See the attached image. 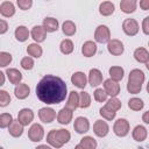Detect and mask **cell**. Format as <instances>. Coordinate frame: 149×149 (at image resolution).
Returning a JSON list of instances; mask_svg holds the SVG:
<instances>
[{
	"label": "cell",
	"instance_id": "cell-9",
	"mask_svg": "<svg viewBox=\"0 0 149 149\" xmlns=\"http://www.w3.org/2000/svg\"><path fill=\"white\" fill-rule=\"evenodd\" d=\"M107 50L113 56H120L123 52L125 47H123V44H122V42L120 40L113 38V40H109L108 41V43H107Z\"/></svg>",
	"mask_w": 149,
	"mask_h": 149
},
{
	"label": "cell",
	"instance_id": "cell-50",
	"mask_svg": "<svg viewBox=\"0 0 149 149\" xmlns=\"http://www.w3.org/2000/svg\"><path fill=\"white\" fill-rule=\"evenodd\" d=\"M35 149H52V148L49 147V146H47V144H40V146H37Z\"/></svg>",
	"mask_w": 149,
	"mask_h": 149
},
{
	"label": "cell",
	"instance_id": "cell-14",
	"mask_svg": "<svg viewBox=\"0 0 149 149\" xmlns=\"http://www.w3.org/2000/svg\"><path fill=\"white\" fill-rule=\"evenodd\" d=\"M72 116H73V112L66 107H63L57 114V121L61 125H68L72 120Z\"/></svg>",
	"mask_w": 149,
	"mask_h": 149
},
{
	"label": "cell",
	"instance_id": "cell-10",
	"mask_svg": "<svg viewBox=\"0 0 149 149\" xmlns=\"http://www.w3.org/2000/svg\"><path fill=\"white\" fill-rule=\"evenodd\" d=\"M38 118L42 122L44 123H50L55 120L56 118V112L55 109L50 108V107H43L38 111Z\"/></svg>",
	"mask_w": 149,
	"mask_h": 149
},
{
	"label": "cell",
	"instance_id": "cell-38",
	"mask_svg": "<svg viewBox=\"0 0 149 149\" xmlns=\"http://www.w3.org/2000/svg\"><path fill=\"white\" fill-rule=\"evenodd\" d=\"M13 121V116L9 113L0 114V128H7Z\"/></svg>",
	"mask_w": 149,
	"mask_h": 149
},
{
	"label": "cell",
	"instance_id": "cell-36",
	"mask_svg": "<svg viewBox=\"0 0 149 149\" xmlns=\"http://www.w3.org/2000/svg\"><path fill=\"white\" fill-rule=\"evenodd\" d=\"M80 144L85 149H95L97 148V141L92 136H84L80 140Z\"/></svg>",
	"mask_w": 149,
	"mask_h": 149
},
{
	"label": "cell",
	"instance_id": "cell-43",
	"mask_svg": "<svg viewBox=\"0 0 149 149\" xmlns=\"http://www.w3.org/2000/svg\"><path fill=\"white\" fill-rule=\"evenodd\" d=\"M93 95H94V99H95L98 102H104V101H106V99H107V94L105 93V91H104L102 88H97V90L94 91Z\"/></svg>",
	"mask_w": 149,
	"mask_h": 149
},
{
	"label": "cell",
	"instance_id": "cell-17",
	"mask_svg": "<svg viewBox=\"0 0 149 149\" xmlns=\"http://www.w3.org/2000/svg\"><path fill=\"white\" fill-rule=\"evenodd\" d=\"M0 14L5 17H12L15 14V7L12 1H3L0 5Z\"/></svg>",
	"mask_w": 149,
	"mask_h": 149
},
{
	"label": "cell",
	"instance_id": "cell-35",
	"mask_svg": "<svg viewBox=\"0 0 149 149\" xmlns=\"http://www.w3.org/2000/svg\"><path fill=\"white\" fill-rule=\"evenodd\" d=\"M143 106H144V102L140 98H132L128 101V107L133 111H141L143 108Z\"/></svg>",
	"mask_w": 149,
	"mask_h": 149
},
{
	"label": "cell",
	"instance_id": "cell-22",
	"mask_svg": "<svg viewBox=\"0 0 149 149\" xmlns=\"http://www.w3.org/2000/svg\"><path fill=\"white\" fill-rule=\"evenodd\" d=\"M8 133L13 136V137H19L22 135L23 133V126L17 121V120H13L12 123L8 126Z\"/></svg>",
	"mask_w": 149,
	"mask_h": 149
},
{
	"label": "cell",
	"instance_id": "cell-16",
	"mask_svg": "<svg viewBox=\"0 0 149 149\" xmlns=\"http://www.w3.org/2000/svg\"><path fill=\"white\" fill-rule=\"evenodd\" d=\"M88 83L91 86H98L102 83V73L98 69H91L88 73Z\"/></svg>",
	"mask_w": 149,
	"mask_h": 149
},
{
	"label": "cell",
	"instance_id": "cell-49",
	"mask_svg": "<svg viewBox=\"0 0 149 149\" xmlns=\"http://www.w3.org/2000/svg\"><path fill=\"white\" fill-rule=\"evenodd\" d=\"M5 84V73L0 71V86H2Z\"/></svg>",
	"mask_w": 149,
	"mask_h": 149
},
{
	"label": "cell",
	"instance_id": "cell-26",
	"mask_svg": "<svg viewBox=\"0 0 149 149\" xmlns=\"http://www.w3.org/2000/svg\"><path fill=\"white\" fill-rule=\"evenodd\" d=\"M114 9H115V6L111 1H104L99 5V13L104 16L112 15L114 13Z\"/></svg>",
	"mask_w": 149,
	"mask_h": 149
},
{
	"label": "cell",
	"instance_id": "cell-3",
	"mask_svg": "<svg viewBox=\"0 0 149 149\" xmlns=\"http://www.w3.org/2000/svg\"><path fill=\"white\" fill-rule=\"evenodd\" d=\"M144 81V73L140 69H134L129 72L127 90L132 94H137L142 90V84Z\"/></svg>",
	"mask_w": 149,
	"mask_h": 149
},
{
	"label": "cell",
	"instance_id": "cell-6",
	"mask_svg": "<svg viewBox=\"0 0 149 149\" xmlns=\"http://www.w3.org/2000/svg\"><path fill=\"white\" fill-rule=\"evenodd\" d=\"M129 122L126 120V119H118L115 122H114V126H113V132L115 133V135L122 137V136H126L128 133H129Z\"/></svg>",
	"mask_w": 149,
	"mask_h": 149
},
{
	"label": "cell",
	"instance_id": "cell-45",
	"mask_svg": "<svg viewBox=\"0 0 149 149\" xmlns=\"http://www.w3.org/2000/svg\"><path fill=\"white\" fill-rule=\"evenodd\" d=\"M142 30L146 35L149 34V16H146L143 19V22H142Z\"/></svg>",
	"mask_w": 149,
	"mask_h": 149
},
{
	"label": "cell",
	"instance_id": "cell-20",
	"mask_svg": "<svg viewBox=\"0 0 149 149\" xmlns=\"http://www.w3.org/2000/svg\"><path fill=\"white\" fill-rule=\"evenodd\" d=\"M97 52V44L93 41H86L81 47V54L85 57H92Z\"/></svg>",
	"mask_w": 149,
	"mask_h": 149
},
{
	"label": "cell",
	"instance_id": "cell-12",
	"mask_svg": "<svg viewBox=\"0 0 149 149\" xmlns=\"http://www.w3.org/2000/svg\"><path fill=\"white\" fill-rule=\"evenodd\" d=\"M73 128L74 130L78 133V134H84L86 132H88L90 129V122L84 116H78L74 120V123H73Z\"/></svg>",
	"mask_w": 149,
	"mask_h": 149
},
{
	"label": "cell",
	"instance_id": "cell-11",
	"mask_svg": "<svg viewBox=\"0 0 149 149\" xmlns=\"http://www.w3.org/2000/svg\"><path fill=\"white\" fill-rule=\"evenodd\" d=\"M34 119V112L30 108H22L17 114V121L24 127L28 126Z\"/></svg>",
	"mask_w": 149,
	"mask_h": 149
},
{
	"label": "cell",
	"instance_id": "cell-41",
	"mask_svg": "<svg viewBox=\"0 0 149 149\" xmlns=\"http://www.w3.org/2000/svg\"><path fill=\"white\" fill-rule=\"evenodd\" d=\"M10 102V95L7 91L0 90V107H6Z\"/></svg>",
	"mask_w": 149,
	"mask_h": 149
},
{
	"label": "cell",
	"instance_id": "cell-42",
	"mask_svg": "<svg viewBox=\"0 0 149 149\" xmlns=\"http://www.w3.org/2000/svg\"><path fill=\"white\" fill-rule=\"evenodd\" d=\"M20 65H21L22 69H24V70H31L35 64H34V61H33L31 57H23V58L21 59V62H20Z\"/></svg>",
	"mask_w": 149,
	"mask_h": 149
},
{
	"label": "cell",
	"instance_id": "cell-37",
	"mask_svg": "<svg viewBox=\"0 0 149 149\" xmlns=\"http://www.w3.org/2000/svg\"><path fill=\"white\" fill-rule=\"evenodd\" d=\"M121 106H122V104H121V101H120L118 98H111V99L106 102V105H105L106 108H108V109H111V111H113V112L119 111V109L121 108Z\"/></svg>",
	"mask_w": 149,
	"mask_h": 149
},
{
	"label": "cell",
	"instance_id": "cell-48",
	"mask_svg": "<svg viewBox=\"0 0 149 149\" xmlns=\"http://www.w3.org/2000/svg\"><path fill=\"white\" fill-rule=\"evenodd\" d=\"M142 119H143V122L144 123H149V112H144Z\"/></svg>",
	"mask_w": 149,
	"mask_h": 149
},
{
	"label": "cell",
	"instance_id": "cell-25",
	"mask_svg": "<svg viewBox=\"0 0 149 149\" xmlns=\"http://www.w3.org/2000/svg\"><path fill=\"white\" fill-rule=\"evenodd\" d=\"M44 30L47 33H54L58 29V21L55 17H45L43 20V26Z\"/></svg>",
	"mask_w": 149,
	"mask_h": 149
},
{
	"label": "cell",
	"instance_id": "cell-47",
	"mask_svg": "<svg viewBox=\"0 0 149 149\" xmlns=\"http://www.w3.org/2000/svg\"><path fill=\"white\" fill-rule=\"evenodd\" d=\"M140 7L143 10H148L149 9V0H142V1H140Z\"/></svg>",
	"mask_w": 149,
	"mask_h": 149
},
{
	"label": "cell",
	"instance_id": "cell-39",
	"mask_svg": "<svg viewBox=\"0 0 149 149\" xmlns=\"http://www.w3.org/2000/svg\"><path fill=\"white\" fill-rule=\"evenodd\" d=\"M99 114L104 118V119H106V120H113L114 118H115V115H116V112H113V111H111V109H108V108H106L105 106L104 107H101L100 109H99Z\"/></svg>",
	"mask_w": 149,
	"mask_h": 149
},
{
	"label": "cell",
	"instance_id": "cell-51",
	"mask_svg": "<svg viewBox=\"0 0 149 149\" xmlns=\"http://www.w3.org/2000/svg\"><path fill=\"white\" fill-rule=\"evenodd\" d=\"M74 149H85V148H84V147H83V146L79 143V144H77V146L74 147Z\"/></svg>",
	"mask_w": 149,
	"mask_h": 149
},
{
	"label": "cell",
	"instance_id": "cell-23",
	"mask_svg": "<svg viewBox=\"0 0 149 149\" xmlns=\"http://www.w3.org/2000/svg\"><path fill=\"white\" fill-rule=\"evenodd\" d=\"M132 135H133V139H134L135 141H137V142H142V141H144V140L147 139L148 132H147V128H146V127L139 125V126H136V127L134 128Z\"/></svg>",
	"mask_w": 149,
	"mask_h": 149
},
{
	"label": "cell",
	"instance_id": "cell-28",
	"mask_svg": "<svg viewBox=\"0 0 149 149\" xmlns=\"http://www.w3.org/2000/svg\"><path fill=\"white\" fill-rule=\"evenodd\" d=\"M14 93L17 99H26L30 93V88L27 84H19V85H16Z\"/></svg>",
	"mask_w": 149,
	"mask_h": 149
},
{
	"label": "cell",
	"instance_id": "cell-32",
	"mask_svg": "<svg viewBox=\"0 0 149 149\" xmlns=\"http://www.w3.org/2000/svg\"><path fill=\"white\" fill-rule=\"evenodd\" d=\"M123 74H125V71L121 66H112L109 69V76H111V79L114 80V81H119L123 78Z\"/></svg>",
	"mask_w": 149,
	"mask_h": 149
},
{
	"label": "cell",
	"instance_id": "cell-29",
	"mask_svg": "<svg viewBox=\"0 0 149 149\" xmlns=\"http://www.w3.org/2000/svg\"><path fill=\"white\" fill-rule=\"evenodd\" d=\"M14 35H15V38H16L19 42H24V41H27L28 37H29V30H28V28L24 27V26H19V27L15 29Z\"/></svg>",
	"mask_w": 149,
	"mask_h": 149
},
{
	"label": "cell",
	"instance_id": "cell-34",
	"mask_svg": "<svg viewBox=\"0 0 149 149\" xmlns=\"http://www.w3.org/2000/svg\"><path fill=\"white\" fill-rule=\"evenodd\" d=\"M59 49H61L62 54H64V55H69V54H71V52L73 51V43H72V41L69 40V38L63 40V41L61 42Z\"/></svg>",
	"mask_w": 149,
	"mask_h": 149
},
{
	"label": "cell",
	"instance_id": "cell-2",
	"mask_svg": "<svg viewBox=\"0 0 149 149\" xmlns=\"http://www.w3.org/2000/svg\"><path fill=\"white\" fill-rule=\"evenodd\" d=\"M71 139V134L66 129H51L47 135V142L54 148H62Z\"/></svg>",
	"mask_w": 149,
	"mask_h": 149
},
{
	"label": "cell",
	"instance_id": "cell-52",
	"mask_svg": "<svg viewBox=\"0 0 149 149\" xmlns=\"http://www.w3.org/2000/svg\"><path fill=\"white\" fill-rule=\"evenodd\" d=\"M0 149H3V148H2V147H0Z\"/></svg>",
	"mask_w": 149,
	"mask_h": 149
},
{
	"label": "cell",
	"instance_id": "cell-21",
	"mask_svg": "<svg viewBox=\"0 0 149 149\" xmlns=\"http://www.w3.org/2000/svg\"><path fill=\"white\" fill-rule=\"evenodd\" d=\"M6 74H7L8 80H9L12 84L19 85L20 81L22 80V73H21L17 69H7V70H6Z\"/></svg>",
	"mask_w": 149,
	"mask_h": 149
},
{
	"label": "cell",
	"instance_id": "cell-1",
	"mask_svg": "<svg viewBox=\"0 0 149 149\" xmlns=\"http://www.w3.org/2000/svg\"><path fill=\"white\" fill-rule=\"evenodd\" d=\"M68 94V87L65 81L56 76H44L36 86L37 98L48 105L62 102Z\"/></svg>",
	"mask_w": 149,
	"mask_h": 149
},
{
	"label": "cell",
	"instance_id": "cell-27",
	"mask_svg": "<svg viewBox=\"0 0 149 149\" xmlns=\"http://www.w3.org/2000/svg\"><path fill=\"white\" fill-rule=\"evenodd\" d=\"M134 58L139 63H148L149 62V52L144 48H137L134 51Z\"/></svg>",
	"mask_w": 149,
	"mask_h": 149
},
{
	"label": "cell",
	"instance_id": "cell-24",
	"mask_svg": "<svg viewBox=\"0 0 149 149\" xmlns=\"http://www.w3.org/2000/svg\"><path fill=\"white\" fill-rule=\"evenodd\" d=\"M136 6H137V2L135 0H121L120 2V8L126 14L134 13L136 9Z\"/></svg>",
	"mask_w": 149,
	"mask_h": 149
},
{
	"label": "cell",
	"instance_id": "cell-44",
	"mask_svg": "<svg viewBox=\"0 0 149 149\" xmlns=\"http://www.w3.org/2000/svg\"><path fill=\"white\" fill-rule=\"evenodd\" d=\"M16 3H17V6H19L22 10H27V9H29V8L31 7L33 1H31V0H17Z\"/></svg>",
	"mask_w": 149,
	"mask_h": 149
},
{
	"label": "cell",
	"instance_id": "cell-5",
	"mask_svg": "<svg viewBox=\"0 0 149 149\" xmlns=\"http://www.w3.org/2000/svg\"><path fill=\"white\" fill-rule=\"evenodd\" d=\"M139 22L135 19H126L122 22V30L128 36H134L139 33Z\"/></svg>",
	"mask_w": 149,
	"mask_h": 149
},
{
	"label": "cell",
	"instance_id": "cell-31",
	"mask_svg": "<svg viewBox=\"0 0 149 149\" xmlns=\"http://www.w3.org/2000/svg\"><path fill=\"white\" fill-rule=\"evenodd\" d=\"M27 52L29 56H33L35 58H40L42 56L43 50H42V47L38 45L37 43H31L27 47Z\"/></svg>",
	"mask_w": 149,
	"mask_h": 149
},
{
	"label": "cell",
	"instance_id": "cell-15",
	"mask_svg": "<svg viewBox=\"0 0 149 149\" xmlns=\"http://www.w3.org/2000/svg\"><path fill=\"white\" fill-rule=\"evenodd\" d=\"M71 81H72V84L74 86H77L79 88H84L86 86V84H87V78H86L84 72L78 71V72H74L71 76Z\"/></svg>",
	"mask_w": 149,
	"mask_h": 149
},
{
	"label": "cell",
	"instance_id": "cell-13",
	"mask_svg": "<svg viewBox=\"0 0 149 149\" xmlns=\"http://www.w3.org/2000/svg\"><path fill=\"white\" fill-rule=\"evenodd\" d=\"M93 132L97 136L99 137H104L108 134L109 132V127L107 125L106 121H102V120H97L93 125Z\"/></svg>",
	"mask_w": 149,
	"mask_h": 149
},
{
	"label": "cell",
	"instance_id": "cell-8",
	"mask_svg": "<svg viewBox=\"0 0 149 149\" xmlns=\"http://www.w3.org/2000/svg\"><path fill=\"white\" fill-rule=\"evenodd\" d=\"M104 91L107 95H111L112 98H115L120 93V84L118 81L109 79H106L104 81Z\"/></svg>",
	"mask_w": 149,
	"mask_h": 149
},
{
	"label": "cell",
	"instance_id": "cell-19",
	"mask_svg": "<svg viewBox=\"0 0 149 149\" xmlns=\"http://www.w3.org/2000/svg\"><path fill=\"white\" fill-rule=\"evenodd\" d=\"M65 107L69 108V109H71L72 112L76 108L79 107V94H78V92H76V91H71L70 92Z\"/></svg>",
	"mask_w": 149,
	"mask_h": 149
},
{
	"label": "cell",
	"instance_id": "cell-18",
	"mask_svg": "<svg viewBox=\"0 0 149 149\" xmlns=\"http://www.w3.org/2000/svg\"><path fill=\"white\" fill-rule=\"evenodd\" d=\"M30 34H31V37L34 38V41L37 42V43L43 42L45 40V37H47V31L44 30V28L42 26H35L31 29Z\"/></svg>",
	"mask_w": 149,
	"mask_h": 149
},
{
	"label": "cell",
	"instance_id": "cell-33",
	"mask_svg": "<svg viewBox=\"0 0 149 149\" xmlns=\"http://www.w3.org/2000/svg\"><path fill=\"white\" fill-rule=\"evenodd\" d=\"M79 94V107L80 108H87L91 105V97L87 92L81 91L78 93Z\"/></svg>",
	"mask_w": 149,
	"mask_h": 149
},
{
	"label": "cell",
	"instance_id": "cell-4",
	"mask_svg": "<svg viewBox=\"0 0 149 149\" xmlns=\"http://www.w3.org/2000/svg\"><path fill=\"white\" fill-rule=\"evenodd\" d=\"M94 38L99 43H108V41L111 40L109 28L107 26H105V24L98 26L95 31H94Z\"/></svg>",
	"mask_w": 149,
	"mask_h": 149
},
{
	"label": "cell",
	"instance_id": "cell-40",
	"mask_svg": "<svg viewBox=\"0 0 149 149\" xmlns=\"http://www.w3.org/2000/svg\"><path fill=\"white\" fill-rule=\"evenodd\" d=\"M12 59H13V57H12V55L9 52H6V51L0 52V66L1 68H5V66L9 65Z\"/></svg>",
	"mask_w": 149,
	"mask_h": 149
},
{
	"label": "cell",
	"instance_id": "cell-46",
	"mask_svg": "<svg viewBox=\"0 0 149 149\" xmlns=\"http://www.w3.org/2000/svg\"><path fill=\"white\" fill-rule=\"evenodd\" d=\"M8 30V23L5 20H0V34H5Z\"/></svg>",
	"mask_w": 149,
	"mask_h": 149
},
{
	"label": "cell",
	"instance_id": "cell-7",
	"mask_svg": "<svg viewBox=\"0 0 149 149\" xmlns=\"http://www.w3.org/2000/svg\"><path fill=\"white\" fill-rule=\"evenodd\" d=\"M44 129L40 123H34L28 130V137L33 142H40L43 140Z\"/></svg>",
	"mask_w": 149,
	"mask_h": 149
},
{
	"label": "cell",
	"instance_id": "cell-30",
	"mask_svg": "<svg viewBox=\"0 0 149 149\" xmlns=\"http://www.w3.org/2000/svg\"><path fill=\"white\" fill-rule=\"evenodd\" d=\"M76 30H77V28H76L74 22H72L70 20H66V21L63 22V24H62V31H63L64 35L72 36V35H74Z\"/></svg>",
	"mask_w": 149,
	"mask_h": 149
}]
</instances>
